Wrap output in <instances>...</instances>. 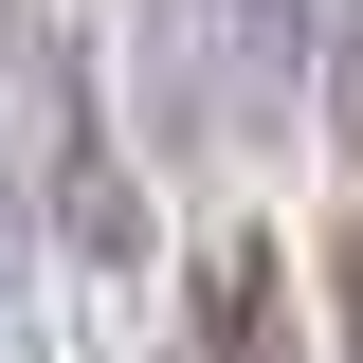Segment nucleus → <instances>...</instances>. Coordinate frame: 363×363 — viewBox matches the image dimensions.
I'll list each match as a JSON object with an SVG mask.
<instances>
[{"mask_svg": "<svg viewBox=\"0 0 363 363\" xmlns=\"http://www.w3.org/2000/svg\"><path fill=\"white\" fill-rule=\"evenodd\" d=\"M327 291H345V363H363V236H345V255H327Z\"/></svg>", "mask_w": 363, "mask_h": 363, "instance_id": "obj_3", "label": "nucleus"}, {"mask_svg": "<svg viewBox=\"0 0 363 363\" xmlns=\"http://www.w3.org/2000/svg\"><path fill=\"white\" fill-rule=\"evenodd\" d=\"M182 363H291V309H272V236H218V255H200Z\"/></svg>", "mask_w": 363, "mask_h": 363, "instance_id": "obj_1", "label": "nucleus"}, {"mask_svg": "<svg viewBox=\"0 0 363 363\" xmlns=\"http://www.w3.org/2000/svg\"><path fill=\"white\" fill-rule=\"evenodd\" d=\"M327 128H345V164H363V0H345V37H327Z\"/></svg>", "mask_w": 363, "mask_h": 363, "instance_id": "obj_2", "label": "nucleus"}]
</instances>
